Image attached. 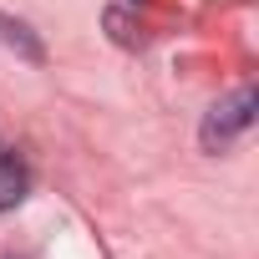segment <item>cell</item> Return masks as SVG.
I'll return each mask as SVG.
<instances>
[{
    "label": "cell",
    "mask_w": 259,
    "mask_h": 259,
    "mask_svg": "<svg viewBox=\"0 0 259 259\" xmlns=\"http://www.w3.org/2000/svg\"><path fill=\"white\" fill-rule=\"evenodd\" d=\"M254 107H259V97L244 87V92H234V97H224L208 117H203V148L213 153V148H224V143H234L244 127L254 122Z\"/></svg>",
    "instance_id": "cell-1"
},
{
    "label": "cell",
    "mask_w": 259,
    "mask_h": 259,
    "mask_svg": "<svg viewBox=\"0 0 259 259\" xmlns=\"http://www.w3.org/2000/svg\"><path fill=\"white\" fill-rule=\"evenodd\" d=\"M26 188H31V173H26L16 158H0V213L16 208V203L26 198Z\"/></svg>",
    "instance_id": "cell-2"
}]
</instances>
